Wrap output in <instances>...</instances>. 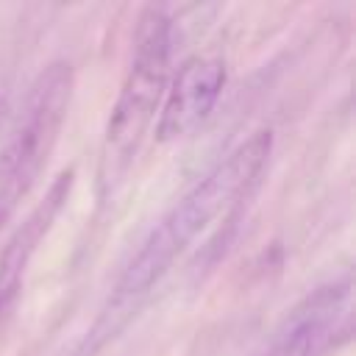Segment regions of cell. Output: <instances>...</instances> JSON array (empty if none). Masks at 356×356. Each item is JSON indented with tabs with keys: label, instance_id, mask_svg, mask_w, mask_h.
<instances>
[{
	"label": "cell",
	"instance_id": "cell-1",
	"mask_svg": "<svg viewBox=\"0 0 356 356\" xmlns=\"http://www.w3.org/2000/svg\"><path fill=\"white\" fill-rule=\"evenodd\" d=\"M273 147L270 131H256L242 145H236L225 159H220L147 234L142 248L125 264L108 309L100 317V328L95 334H111L131 309L150 292V286L172 267V261L203 234L228 206H234L248 186L259 178L261 167L267 164Z\"/></svg>",
	"mask_w": 356,
	"mask_h": 356
},
{
	"label": "cell",
	"instance_id": "cell-2",
	"mask_svg": "<svg viewBox=\"0 0 356 356\" xmlns=\"http://www.w3.org/2000/svg\"><path fill=\"white\" fill-rule=\"evenodd\" d=\"M170 53H172V19L164 8H147L139 19L136 47L111 108L106 139H103V159H100V181L108 186L117 181L136 153L159 103L167 92L170 75Z\"/></svg>",
	"mask_w": 356,
	"mask_h": 356
},
{
	"label": "cell",
	"instance_id": "cell-3",
	"mask_svg": "<svg viewBox=\"0 0 356 356\" xmlns=\"http://www.w3.org/2000/svg\"><path fill=\"white\" fill-rule=\"evenodd\" d=\"M72 70L67 61H53L31 83L22 114L0 150V228L28 195L58 139L70 108Z\"/></svg>",
	"mask_w": 356,
	"mask_h": 356
},
{
	"label": "cell",
	"instance_id": "cell-4",
	"mask_svg": "<svg viewBox=\"0 0 356 356\" xmlns=\"http://www.w3.org/2000/svg\"><path fill=\"white\" fill-rule=\"evenodd\" d=\"M225 86V64L214 56H192L172 75L156 122L159 142H175L195 134L214 111Z\"/></svg>",
	"mask_w": 356,
	"mask_h": 356
},
{
	"label": "cell",
	"instance_id": "cell-5",
	"mask_svg": "<svg viewBox=\"0 0 356 356\" xmlns=\"http://www.w3.org/2000/svg\"><path fill=\"white\" fill-rule=\"evenodd\" d=\"M350 295V278H337L309 292L278 328L267 356H320L334 339Z\"/></svg>",
	"mask_w": 356,
	"mask_h": 356
},
{
	"label": "cell",
	"instance_id": "cell-6",
	"mask_svg": "<svg viewBox=\"0 0 356 356\" xmlns=\"http://www.w3.org/2000/svg\"><path fill=\"white\" fill-rule=\"evenodd\" d=\"M70 186H72V170L61 172V175L50 184L44 200L28 214V220H25V222L14 231V236L8 239V245H6V250H3V256H0V312H3V309L11 303V298L17 295L19 281H22V273H25L31 256L36 253L42 236L47 234L50 222H53L56 214L61 211V206H64V200H67V195H70Z\"/></svg>",
	"mask_w": 356,
	"mask_h": 356
}]
</instances>
